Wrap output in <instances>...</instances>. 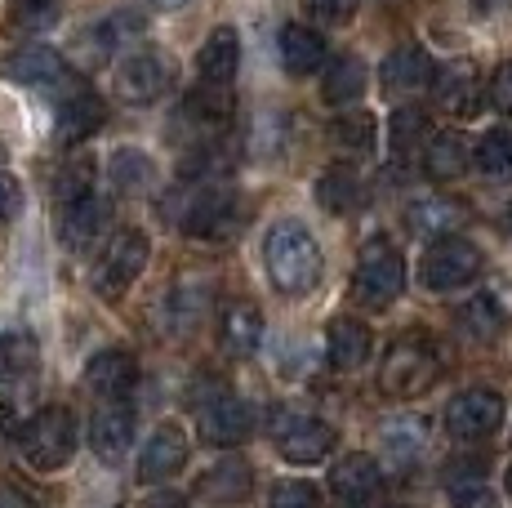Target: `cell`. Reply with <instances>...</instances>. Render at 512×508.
I'll use <instances>...</instances> for the list:
<instances>
[{
  "label": "cell",
  "mask_w": 512,
  "mask_h": 508,
  "mask_svg": "<svg viewBox=\"0 0 512 508\" xmlns=\"http://www.w3.org/2000/svg\"><path fill=\"white\" fill-rule=\"evenodd\" d=\"M263 268H268V281L281 295L299 299V295H308V290H317L326 259H321L317 237H312L303 223L281 219V223H272L268 241H263Z\"/></svg>",
  "instance_id": "cell-1"
},
{
  "label": "cell",
  "mask_w": 512,
  "mask_h": 508,
  "mask_svg": "<svg viewBox=\"0 0 512 508\" xmlns=\"http://www.w3.org/2000/svg\"><path fill=\"white\" fill-rule=\"evenodd\" d=\"M437 379H441V353L423 330H406V335H397L388 344L383 366H379V388L388 397L410 402V397L428 393Z\"/></svg>",
  "instance_id": "cell-2"
},
{
  "label": "cell",
  "mask_w": 512,
  "mask_h": 508,
  "mask_svg": "<svg viewBox=\"0 0 512 508\" xmlns=\"http://www.w3.org/2000/svg\"><path fill=\"white\" fill-rule=\"evenodd\" d=\"M406 290V254L392 246L388 237H370L357 254V272H352V299L361 308H388Z\"/></svg>",
  "instance_id": "cell-3"
},
{
  "label": "cell",
  "mask_w": 512,
  "mask_h": 508,
  "mask_svg": "<svg viewBox=\"0 0 512 508\" xmlns=\"http://www.w3.org/2000/svg\"><path fill=\"white\" fill-rule=\"evenodd\" d=\"M18 446L36 473H58L76 455V415L67 406H41L18 428Z\"/></svg>",
  "instance_id": "cell-4"
},
{
  "label": "cell",
  "mask_w": 512,
  "mask_h": 508,
  "mask_svg": "<svg viewBox=\"0 0 512 508\" xmlns=\"http://www.w3.org/2000/svg\"><path fill=\"white\" fill-rule=\"evenodd\" d=\"M481 277V250L455 237H437L419 259V281L432 290V295H450V290H464Z\"/></svg>",
  "instance_id": "cell-5"
},
{
  "label": "cell",
  "mask_w": 512,
  "mask_h": 508,
  "mask_svg": "<svg viewBox=\"0 0 512 508\" xmlns=\"http://www.w3.org/2000/svg\"><path fill=\"white\" fill-rule=\"evenodd\" d=\"M147 259H152V246H147L143 232L139 228H121L103 246V254H98V263H94V277H90L94 290L103 299H121L125 290L143 277Z\"/></svg>",
  "instance_id": "cell-6"
},
{
  "label": "cell",
  "mask_w": 512,
  "mask_h": 508,
  "mask_svg": "<svg viewBox=\"0 0 512 508\" xmlns=\"http://www.w3.org/2000/svg\"><path fill=\"white\" fill-rule=\"evenodd\" d=\"M441 419H446V433L455 442H486L504 424V397L490 393V388H464L446 402Z\"/></svg>",
  "instance_id": "cell-7"
},
{
  "label": "cell",
  "mask_w": 512,
  "mask_h": 508,
  "mask_svg": "<svg viewBox=\"0 0 512 508\" xmlns=\"http://www.w3.org/2000/svg\"><path fill=\"white\" fill-rule=\"evenodd\" d=\"M196 428H201V442L223 446V451H228V446L250 442L254 406L241 402V397H232L228 388H214V393L201 402V419H196Z\"/></svg>",
  "instance_id": "cell-8"
},
{
  "label": "cell",
  "mask_w": 512,
  "mask_h": 508,
  "mask_svg": "<svg viewBox=\"0 0 512 508\" xmlns=\"http://www.w3.org/2000/svg\"><path fill=\"white\" fill-rule=\"evenodd\" d=\"M277 433V451L290 464H321L326 455H334V428L317 415H299V410H281V419L272 424Z\"/></svg>",
  "instance_id": "cell-9"
},
{
  "label": "cell",
  "mask_w": 512,
  "mask_h": 508,
  "mask_svg": "<svg viewBox=\"0 0 512 508\" xmlns=\"http://www.w3.org/2000/svg\"><path fill=\"white\" fill-rule=\"evenodd\" d=\"M174 81V63L161 50H139L116 67V94L130 107H147L156 103Z\"/></svg>",
  "instance_id": "cell-10"
},
{
  "label": "cell",
  "mask_w": 512,
  "mask_h": 508,
  "mask_svg": "<svg viewBox=\"0 0 512 508\" xmlns=\"http://www.w3.org/2000/svg\"><path fill=\"white\" fill-rule=\"evenodd\" d=\"M236 228H241V201H236V192L223 188L196 192L183 214V232L196 241H228Z\"/></svg>",
  "instance_id": "cell-11"
},
{
  "label": "cell",
  "mask_w": 512,
  "mask_h": 508,
  "mask_svg": "<svg viewBox=\"0 0 512 508\" xmlns=\"http://www.w3.org/2000/svg\"><path fill=\"white\" fill-rule=\"evenodd\" d=\"M330 491L343 508H366L383 491V468L366 451H348L330 468Z\"/></svg>",
  "instance_id": "cell-12"
},
{
  "label": "cell",
  "mask_w": 512,
  "mask_h": 508,
  "mask_svg": "<svg viewBox=\"0 0 512 508\" xmlns=\"http://www.w3.org/2000/svg\"><path fill=\"white\" fill-rule=\"evenodd\" d=\"M187 455H192V446H187V433L179 424H161L152 437L143 442V455H139V482L147 486H165L170 477L183 473Z\"/></svg>",
  "instance_id": "cell-13"
},
{
  "label": "cell",
  "mask_w": 512,
  "mask_h": 508,
  "mask_svg": "<svg viewBox=\"0 0 512 508\" xmlns=\"http://www.w3.org/2000/svg\"><path fill=\"white\" fill-rule=\"evenodd\" d=\"M134 384H139V361L125 348H103L85 366V388L94 397H103V402H125L134 393Z\"/></svg>",
  "instance_id": "cell-14"
},
{
  "label": "cell",
  "mask_w": 512,
  "mask_h": 508,
  "mask_svg": "<svg viewBox=\"0 0 512 508\" xmlns=\"http://www.w3.org/2000/svg\"><path fill=\"white\" fill-rule=\"evenodd\" d=\"M134 442V410L125 402H103L90 419V451L103 464H121Z\"/></svg>",
  "instance_id": "cell-15"
},
{
  "label": "cell",
  "mask_w": 512,
  "mask_h": 508,
  "mask_svg": "<svg viewBox=\"0 0 512 508\" xmlns=\"http://www.w3.org/2000/svg\"><path fill=\"white\" fill-rule=\"evenodd\" d=\"M254 491V468L245 464L241 455H223L219 464H210L201 477H196V495H201L205 504H245Z\"/></svg>",
  "instance_id": "cell-16"
},
{
  "label": "cell",
  "mask_w": 512,
  "mask_h": 508,
  "mask_svg": "<svg viewBox=\"0 0 512 508\" xmlns=\"http://www.w3.org/2000/svg\"><path fill=\"white\" fill-rule=\"evenodd\" d=\"M107 121V103L98 99L94 90H72L63 103H58V121H54V139L63 148H76V143L94 139Z\"/></svg>",
  "instance_id": "cell-17"
},
{
  "label": "cell",
  "mask_w": 512,
  "mask_h": 508,
  "mask_svg": "<svg viewBox=\"0 0 512 508\" xmlns=\"http://www.w3.org/2000/svg\"><path fill=\"white\" fill-rule=\"evenodd\" d=\"M374 353V335L366 321L357 317H334L326 326V361L339 375H352V370H361Z\"/></svg>",
  "instance_id": "cell-18"
},
{
  "label": "cell",
  "mask_w": 512,
  "mask_h": 508,
  "mask_svg": "<svg viewBox=\"0 0 512 508\" xmlns=\"http://www.w3.org/2000/svg\"><path fill=\"white\" fill-rule=\"evenodd\" d=\"M428 85H432V94H437L441 112H450V116H472L477 112V103H481V76H477V67H472L468 58L446 63Z\"/></svg>",
  "instance_id": "cell-19"
},
{
  "label": "cell",
  "mask_w": 512,
  "mask_h": 508,
  "mask_svg": "<svg viewBox=\"0 0 512 508\" xmlns=\"http://www.w3.org/2000/svg\"><path fill=\"white\" fill-rule=\"evenodd\" d=\"M0 72H5L14 85H32V90H49V85L67 81L63 54L49 50V45H27V50H14L5 63H0Z\"/></svg>",
  "instance_id": "cell-20"
},
{
  "label": "cell",
  "mask_w": 512,
  "mask_h": 508,
  "mask_svg": "<svg viewBox=\"0 0 512 508\" xmlns=\"http://www.w3.org/2000/svg\"><path fill=\"white\" fill-rule=\"evenodd\" d=\"M263 344V312L250 299H232L219 317V348L228 357H254Z\"/></svg>",
  "instance_id": "cell-21"
},
{
  "label": "cell",
  "mask_w": 512,
  "mask_h": 508,
  "mask_svg": "<svg viewBox=\"0 0 512 508\" xmlns=\"http://www.w3.org/2000/svg\"><path fill=\"white\" fill-rule=\"evenodd\" d=\"M236 67H241V36H236V27H214L196 54V76H201V85H232Z\"/></svg>",
  "instance_id": "cell-22"
},
{
  "label": "cell",
  "mask_w": 512,
  "mask_h": 508,
  "mask_svg": "<svg viewBox=\"0 0 512 508\" xmlns=\"http://www.w3.org/2000/svg\"><path fill=\"white\" fill-rule=\"evenodd\" d=\"M103 223H107V205L98 201V192H85V197L58 205V237H63L67 250H85L103 232Z\"/></svg>",
  "instance_id": "cell-23"
},
{
  "label": "cell",
  "mask_w": 512,
  "mask_h": 508,
  "mask_svg": "<svg viewBox=\"0 0 512 508\" xmlns=\"http://www.w3.org/2000/svg\"><path fill=\"white\" fill-rule=\"evenodd\" d=\"M379 76H383V90L388 94H415L432 81V58H428V50H419V45H401V50H392L383 58Z\"/></svg>",
  "instance_id": "cell-24"
},
{
  "label": "cell",
  "mask_w": 512,
  "mask_h": 508,
  "mask_svg": "<svg viewBox=\"0 0 512 508\" xmlns=\"http://www.w3.org/2000/svg\"><path fill=\"white\" fill-rule=\"evenodd\" d=\"M281 67L290 76H312L321 72V63H326V41H321V32H312L308 23H290L281 27Z\"/></svg>",
  "instance_id": "cell-25"
},
{
  "label": "cell",
  "mask_w": 512,
  "mask_h": 508,
  "mask_svg": "<svg viewBox=\"0 0 512 508\" xmlns=\"http://www.w3.org/2000/svg\"><path fill=\"white\" fill-rule=\"evenodd\" d=\"M468 165H472V148L459 130L437 134V139H428V148H423V170H428V179H437V183L459 179Z\"/></svg>",
  "instance_id": "cell-26"
},
{
  "label": "cell",
  "mask_w": 512,
  "mask_h": 508,
  "mask_svg": "<svg viewBox=\"0 0 512 508\" xmlns=\"http://www.w3.org/2000/svg\"><path fill=\"white\" fill-rule=\"evenodd\" d=\"M366 85H370V67L361 63L357 54H343L330 63L326 85H321V99L330 107H352L361 94H366Z\"/></svg>",
  "instance_id": "cell-27"
},
{
  "label": "cell",
  "mask_w": 512,
  "mask_h": 508,
  "mask_svg": "<svg viewBox=\"0 0 512 508\" xmlns=\"http://www.w3.org/2000/svg\"><path fill=\"white\" fill-rule=\"evenodd\" d=\"M410 228L419 232V237H455V228H464L468 223V210L459 201H446V197H428V201H415L410 205Z\"/></svg>",
  "instance_id": "cell-28"
},
{
  "label": "cell",
  "mask_w": 512,
  "mask_h": 508,
  "mask_svg": "<svg viewBox=\"0 0 512 508\" xmlns=\"http://www.w3.org/2000/svg\"><path fill=\"white\" fill-rule=\"evenodd\" d=\"M317 201H321V210H330V214H352L361 201H366V188H361L357 170L330 165V170L317 179Z\"/></svg>",
  "instance_id": "cell-29"
},
{
  "label": "cell",
  "mask_w": 512,
  "mask_h": 508,
  "mask_svg": "<svg viewBox=\"0 0 512 508\" xmlns=\"http://www.w3.org/2000/svg\"><path fill=\"white\" fill-rule=\"evenodd\" d=\"M134 36H143V18L134 14V9H116V14H107L103 23H98L94 32H90L94 58H107V54L125 50V45H130Z\"/></svg>",
  "instance_id": "cell-30"
},
{
  "label": "cell",
  "mask_w": 512,
  "mask_h": 508,
  "mask_svg": "<svg viewBox=\"0 0 512 508\" xmlns=\"http://www.w3.org/2000/svg\"><path fill=\"white\" fill-rule=\"evenodd\" d=\"M472 165L486 179H512V130H490L486 139L472 148Z\"/></svg>",
  "instance_id": "cell-31"
},
{
  "label": "cell",
  "mask_w": 512,
  "mask_h": 508,
  "mask_svg": "<svg viewBox=\"0 0 512 508\" xmlns=\"http://www.w3.org/2000/svg\"><path fill=\"white\" fill-rule=\"evenodd\" d=\"M459 326L468 330V339H495L504 330V308L495 295H477L459 308Z\"/></svg>",
  "instance_id": "cell-32"
},
{
  "label": "cell",
  "mask_w": 512,
  "mask_h": 508,
  "mask_svg": "<svg viewBox=\"0 0 512 508\" xmlns=\"http://www.w3.org/2000/svg\"><path fill=\"white\" fill-rule=\"evenodd\" d=\"M330 139H334V148H343V152H370L374 148V116L343 112L339 121L330 125Z\"/></svg>",
  "instance_id": "cell-33"
},
{
  "label": "cell",
  "mask_w": 512,
  "mask_h": 508,
  "mask_svg": "<svg viewBox=\"0 0 512 508\" xmlns=\"http://www.w3.org/2000/svg\"><path fill=\"white\" fill-rule=\"evenodd\" d=\"M112 183L116 192H143L152 183V161L139 148H121L112 156Z\"/></svg>",
  "instance_id": "cell-34"
},
{
  "label": "cell",
  "mask_w": 512,
  "mask_h": 508,
  "mask_svg": "<svg viewBox=\"0 0 512 508\" xmlns=\"http://www.w3.org/2000/svg\"><path fill=\"white\" fill-rule=\"evenodd\" d=\"M36 366V339L23 335V330H9V335H0V384L14 375H23V370Z\"/></svg>",
  "instance_id": "cell-35"
},
{
  "label": "cell",
  "mask_w": 512,
  "mask_h": 508,
  "mask_svg": "<svg viewBox=\"0 0 512 508\" xmlns=\"http://www.w3.org/2000/svg\"><path fill=\"white\" fill-rule=\"evenodd\" d=\"M85 192H94V161L90 156H72L54 179V197H58V205H63V201L85 197Z\"/></svg>",
  "instance_id": "cell-36"
},
{
  "label": "cell",
  "mask_w": 512,
  "mask_h": 508,
  "mask_svg": "<svg viewBox=\"0 0 512 508\" xmlns=\"http://www.w3.org/2000/svg\"><path fill=\"white\" fill-rule=\"evenodd\" d=\"M392 152L397 156H410L415 152V143L423 139V130H428V121H423V112L419 107H397V112H392Z\"/></svg>",
  "instance_id": "cell-37"
},
{
  "label": "cell",
  "mask_w": 512,
  "mask_h": 508,
  "mask_svg": "<svg viewBox=\"0 0 512 508\" xmlns=\"http://www.w3.org/2000/svg\"><path fill=\"white\" fill-rule=\"evenodd\" d=\"M192 107L205 116V121H228V116L236 112V99H232V85H201L196 90Z\"/></svg>",
  "instance_id": "cell-38"
},
{
  "label": "cell",
  "mask_w": 512,
  "mask_h": 508,
  "mask_svg": "<svg viewBox=\"0 0 512 508\" xmlns=\"http://www.w3.org/2000/svg\"><path fill=\"white\" fill-rule=\"evenodd\" d=\"M268 508H321V491L312 482H277L268 495Z\"/></svg>",
  "instance_id": "cell-39"
},
{
  "label": "cell",
  "mask_w": 512,
  "mask_h": 508,
  "mask_svg": "<svg viewBox=\"0 0 512 508\" xmlns=\"http://www.w3.org/2000/svg\"><path fill=\"white\" fill-rule=\"evenodd\" d=\"M58 23V0H18L14 5V27L23 32H45Z\"/></svg>",
  "instance_id": "cell-40"
},
{
  "label": "cell",
  "mask_w": 512,
  "mask_h": 508,
  "mask_svg": "<svg viewBox=\"0 0 512 508\" xmlns=\"http://www.w3.org/2000/svg\"><path fill=\"white\" fill-rule=\"evenodd\" d=\"M170 308H174V321H179V330H187L196 321V312L205 308V290H196V286H179L170 295Z\"/></svg>",
  "instance_id": "cell-41"
},
{
  "label": "cell",
  "mask_w": 512,
  "mask_h": 508,
  "mask_svg": "<svg viewBox=\"0 0 512 508\" xmlns=\"http://www.w3.org/2000/svg\"><path fill=\"white\" fill-rule=\"evenodd\" d=\"M388 446H392V455L401 459V464H410V459L419 455V446H423V428L410 419L406 428H388Z\"/></svg>",
  "instance_id": "cell-42"
},
{
  "label": "cell",
  "mask_w": 512,
  "mask_h": 508,
  "mask_svg": "<svg viewBox=\"0 0 512 508\" xmlns=\"http://www.w3.org/2000/svg\"><path fill=\"white\" fill-rule=\"evenodd\" d=\"M486 94H490V107H495V112L512 116V58H508V63H499V67H495V76H490Z\"/></svg>",
  "instance_id": "cell-43"
},
{
  "label": "cell",
  "mask_w": 512,
  "mask_h": 508,
  "mask_svg": "<svg viewBox=\"0 0 512 508\" xmlns=\"http://www.w3.org/2000/svg\"><path fill=\"white\" fill-rule=\"evenodd\" d=\"M361 0H303V9H308L312 18H321V23H348L352 14H357Z\"/></svg>",
  "instance_id": "cell-44"
},
{
  "label": "cell",
  "mask_w": 512,
  "mask_h": 508,
  "mask_svg": "<svg viewBox=\"0 0 512 508\" xmlns=\"http://www.w3.org/2000/svg\"><path fill=\"white\" fill-rule=\"evenodd\" d=\"M18 210H23V183H18L9 170H0V228L14 223Z\"/></svg>",
  "instance_id": "cell-45"
},
{
  "label": "cell",
  "mask_w": 512,
  "mask_h": 508,
  "mask_svg": "<svg viewBox=\"0 0 512 508\" xmlns=\"http://www.w3.org/2000/svg\"><path fill=\"white\" fill-rule=\"evenodd\" d=\"M486 482V464L481 459H468V464H455V468H446V491L455 495V491H468V486H481Z\"/></svg>",
  "instance_id": "cell-46"
},
{
  "label": "cell",
  "mask_w": 512,
  "mask_h": 508,
  "mask_svg": "<svg viewBox=\"0 0 512 508\" xmlns=\"http://www.w3.org/2000/svg\"><path fill=\"white\" fill-rule=\"evenodd\" d=\"M450 508H499V495L481 482V486H468V491L450 495Z\"/></svg>",
  "instance_id": "cell-47"
},
{
  "label": "cell",
  "mask_w": 512,
  "mask_h": 508,
  "mask_svg": "<svg viewBox=\"0 0 512 508\" xmlns=\"http://www.w3.org/2000/svg\"><path fill=\"white\" fill-rule=\"evenodd\" d=\"M0 508H36L32 491L18 482H0Z\"/></svg>",
  "instance_id": "cell-48"
},
{
  "label": "cell",
  "mask_w": 512,
  "mask_h": 508,
  "mask_svg": "<svg viewBox=\"0 0 512 508\" xmlns=\"http://www.w3.org/2000/svg\"><path fill=\"white\" fill-rule=\"evenodd\" d=\"M143 508H192V504H187V495H179V491H152L143 500Z\"/></svg>",
  "instance_id": "cell-49"
},
{
  "label": "cell",
  "mask_w": 512,
  "mask_h": 508,
  "mask_svg": "<svg viewBox=\"0 0 512 508\" xmlns=\"http://www.w3.org/2000/svg\"><path fill=\"white\" fill-rule=\"evenodd\" d=\"M152 5H161V9H179V5H187V0H152Z\"/></svg>",
  "instance_id": "cell-50"
},
{
  "label": "cell",
  "mask_w": 512,
  "mask_h": 508,
  "mask_svg": "<svg viewBox=\"0 0 512 508\" xmlns=\"http://www.w3.org/2000/svg\"><path fill=\"white\" fill-rule=\"evenodd\" d=\"M504 491L512 495V468H508V473H504Z\"/></svg>",
  "instance_id": "cell-51"
},
{
  "label": "cell",
  "mask_w": 512,
  "mask_h": 508,
  "mask_svg": "<svg viewBox=\"0 0 512 508\" xmlns=\"http://www.w3.org/2000/svg\"><path fill=\"white\" fill-rule=\"evenodd\" d=\"M508 228H512V205H508Z\"/></svg>",
  "instance_id": "cell-52"
}]
</instances>
